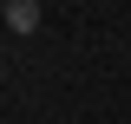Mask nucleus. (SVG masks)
<instances>
[{
	"instance_id": "nucleus-1",
	"label": "nucleus",
	"mask_w": 131,
	"mask_h": 124,
	"mask_svg": "<svg viewBox=\"0 0 131 124\" xmlns=\"http://www.w3.org/2000/svg\"><path fill=\"white\" fill-rule=\"evenodd\" d=\"M7 26L13 33H39V0H7Z\"/></svg>"
}]
</instances>
